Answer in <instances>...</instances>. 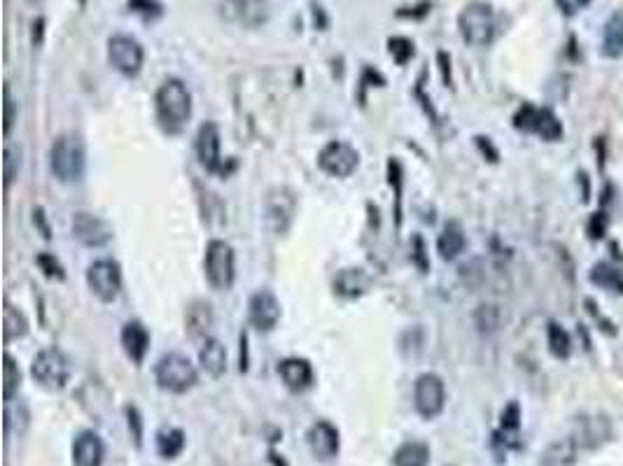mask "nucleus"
<instances>
[{"mask_svg": "<svg viewBox=\"0 0 623 466\" xmlns=\"http://www.w3.org/2000/svg\"><path fill=\"white\" fill-rule=\"evenodd\" d=\"M157 119L166 134H181L192 117V94L178 77H171L157 89Z\"/></svg>", "mask_w": 623, "mask_h": 466, "instance_id": "obj_1", "label": "nucleus"}, {"mask_svg": "<svg viewBox=\"0 0 623 466\" xmlns=\"http://www.w3.org/2000/svg\"><path fill=\"white\" fill-rule=\"evenodd\" d=\"M127 417H129V429H131V436H134L135 446L141 447L142 443V420H141V413L131 406V409H127Z\"/></svg>", "mask_w": 623, "mask_h": 466, "instance_id": "obj_37", "label": "nucleus"}, {"mask_svg": "<svg viewBox=\"0 0 623 466\" xmlns=\"http://www.w3.org/2000/svg\"><path fill=\"white\" fill-rule=\"evenodd\" d=\"M3 322H5V326H3V336H5V343H10V340H17V339H24L28 333V322L27 317L17 310V308L12 306V303H5V315H3Z\"/></svg>", "mask_w": 623, "mask_h": 466, "instance_id": "obj_29", "label": "nucleus"}, {"mask_svg": "<svg viewBox=\"0 0 623 466\" xmlns=\"http://www.w3.org/2000/svg\"><path fill=\"white\" fill-rule=\"evenodd\" d=\"M222 17L241 28H262L271 19V0H222Z\"/></svg>", "mask_w": 623, "mask_h": 466, "instance_id": "obj_7", "label": "nucleus"}, {"mask_svg": "<svg viewBox=\"0 0 623 466\" xmlns=\"http://www.w3.org/2000/svg\"><path fill=\"white\" fill-rule=\"evenodd\" d=\"M413 403H416V410L425 420L437 417L443 410V403H446V387H443L442 378L435 376V373L418 376L416 385H413Z\"/></svg>", "mask_w": 623, "mask_h": 466, "instance_id": "obj_11", "label": "nucleus"}, {"mask_svg": "<svg viewBox=\"0 0 623 466\" xmlns=\"http://www.w3.org/2000/svg\"><path fill=\"white\" fill-rule=\"evenodd\" d=\"M31 376L45 390H64L65 383L71 380V362L57 348H47L33 357Z\"/></svg>", "mask_w": 623, "mask_h": 466, "instance_id": "obj_6", "label": "nucleus"}, {"mask_svg": "<svg viewBox=\"0 0 623 466\" xmlns=\"http://www.w3.org/2000/svg\"><path fill=\"white\" fill-rule=\"evenodd\" d=\"M73 236L87 248H104L112 241V226L96 215L78 212L73 218Z\"/></svg>", "mask_w": 623, "mask_h": 466, "instance_id": "obj_13", "label": "nucleus"}, {"mask_svg": "<svg viewBox=\"0 0 623 466\" xmlns=\"http://www.w3.org/2000/svg\"><path fill=\"white\" fill-rule=\"evenodd\" d=\"M108 61L119 75L135 77L142 71L145 50L131 35H112L108 40Z\"/></svg>", "mask_w": 623, "mask_h": 466, "instance_id": "obj_8", "label": "nucleus"}, {"mask_svg": "<svg viewBox=\"0 0 623 466\" xmlns=\"http://www.w3.org/2000/svg\"><path fill=\"white\" fill-rule=\"evenodd\" d=\"M591 280L600 287L610 289V292H617V294L623 292V275L610 264H597L596 269L591 271Z\"/></svg>", "mask_w": 623, "mask_h": 466, "instance_id": "obj_30", "label": "nucleus"}, {"mask_svg": "<svg viewBox=\"0 0 623 466\" xmlns=\"http://www.w3.org/2000/svg\"><path fill=\"white\" fill-rule=\"evenodd\" d=\"M458 28L467 45L486 47L495 38V14L493 7L486 3H472L458 17Z\"/></svg>", "mask_w": 623, "mask_h": 466, "instance_id": "obj_4", "label": "nucleus"}, {"mask_svg": "<svg viewBox=\"0 0 623 466\" xmlns=\"http://www.w3.org/2000/svg\"><path fill=\"white\" fill-rule=\"evenodd\" d=\"M516 128L527 131V134L542 135L544 141H558L563 135V126H560L558 117L553 115L551 110L535 108V105H523L516 115Z\"/></svg>", "mask_w": 623, "mask_h": 466, "instance_id": "obj_12", "label": "nucleus"}, {"mask_svg": "<svg viewBox=\"0 0 623 466\" xmlns=\"http://www.w3.org/2000/svg\"><path fill=\"white\" fill-rule=\"evenodd\" d=\"M14 108H17V103H14L10 89H5V134H10L14 126Z\"/></svg>", "mask_w": 623, "mask_h": 466, "instance_id": "obj_39", "label": "nucleus"}, {"mask_svg": "<svg viewBox=\"0 0 623 466\" xmlns=\"http://www.w3.org/2000/svg\"><path fill=\"white\" fill-rule=\"evenodd\" d=\"M610 436V427L604 420H584L579 422V434L574 436V441L579 443V447H596Z\"/></svg>", "mask_w": 623, "mask_h": 466, "instance_id": "obj_27", "label": "nucleus"}, {"mask_svg": "<svg viewBox=\"0 0 623 466\" xmlns=\"http://www.w3.org/2000/svg\"><path fill=\"white\" fill-rule=\"evenodd\" d=\"M73 466H104V441L96 432H80L73 441Z\"/></svg>", "mask_w": 623, "mask_h": 466, "instance_id": "obj_17", "label": "nucleus"}, {"mask_svg": "<svg viewBox=\"0 0 623 466\" xmlns=\"http://www.w3.org/2000/svg\"><path fill=\"white\" fill-rule=\"evenodd\" d=\"M360 164V154L355 152V148H350L348 142L332 141L318 154V166L322 172H327L332 178H348L358 171Z\"/></svg>", "mask_w": 623, "mask_h": 466, "instance_id": "obj_10", "label": "nucleus"}, {"mask_svg": "<svg viewBox=\"0 0 623 466\" xmlns=\"http://www.w3.org/2000/svg\"><path fill=\"white\" fill-rule=\"evenodd\" d=\"M465 245H467V241H465L463 226H460L458 222L446 224L442 233H439V241H437L439 256H442L443 262H453L456 256L463 255Z\"/></svg>", "mask_w": 623, "mask_h": 466, "instance_id": "obj_20", "label": "nucleus"}, {"mask_svg": "<svg viewBox=\"0 0 623 466\" xmlns=\"http://www.w3.org/2000/svg\"><path fill=\"white\" fill-rule=\"evenodd\" d=\"M185 450V434L181 429H161L157 434V453L164 460H173Z\"/></svg>", "mask_w": 623, "mask_h": 466, "instance_id": "obj_28", "label": "nucleus"}, {"mask_svg": "<svg viewBox=\"0 0 623 466\" xmlns=\"http://www.w3.org/2000/svg\"><path fill=\"white\" fill-rule=\"evenodd\" d=\"M212 310L208 303L204 301H196L192 306L187 308V332L194 339H208V332L212 326Z\"/></svg>", "mask_w": 623, "mask_h": 466, "instance_id": "obj_23", "label": "nucleus"}, {"mask_svg": "<svg viewBox=\"0 0 623 466\" xmlns=\"http://www.w3.org/2000/svg\"><path fill=\"white\" fill-rule=\"evenodd\" d=\"M603 54L619 58L623 54V12H614L603 31Z\"/></svg>", "mask_w": 623, "mask_h": 466, "instance_id": "obj_24", "label": "nucleus"}, {"mask_svg": "<svg viewBox=\"0 0 623 466\" xmlns=\"http://www.w3.org/2000/svg\"><path fill=\"white\" fill-rule=\"evenodd\" d=\"M87 282L96 299L110 303L119 296V289H122V269L112 259H98L87 271Z\"/></svg>", "mask_w": 623, "mask_h": 466, "instance_id": "obj_9", "label": "nucleus"}, {"mask_svg": "<svg viewBox=\"0 0 623 466\" xmlns=\"http://www.w3.org/2000/svg\"><path fill=\"white\" fill-rule=\"evenodd\" d=\"M122 345L127 357H129L135 366L142 364V359H145V355H148L150 350V332L142 326V322L134 319V322H127V325H124Z\"/></svg>", "mask_w": 623, "mask_h": 466, "instance_id": "obj_19", "label": "nucleus"}, {"mask_svg": "<svg viewBox=\"0 0 623 466\" xmlns=\"http://www.w3.org/2000/svg\"><path fill=\"white\" fill-rule=\"evenodd\" d=\"M278 373L288 390L304 392L313 385V366L302 357H288L278 364Z\"/></svg>", "mask_w": 623, "mask_h": 466, "instance_id": "obj_18", "label": "nucleus"}, {"mask_svg": "<svg viewBox=\"0 0 623 466\" xmlns=\"http://www.w3.org/2000/svg\"><path fill=\"white\" fill-rule=\"evenodd\" d=\"M366 282L369 280H366V275L362 273L360 269H346L336 275L335 289H336V294L353 299V296H360L362 292H365Z\"/></svg>", "mask_w": 623, "mask_h": 466, "instance_id": "obj_26", "label": "nucleus"}, {"mask_svg": "<svg viewBox=\"0 0 623 466\" xmlns=\"http://www.w3.org/2000/svg\"><path fill=\"white\" fill-rule=\"evenodd\" d=\"M549 350H551L553 357H570V336H567L565 329L560 325H556V322L549 325Z\"/></svg>", "mask_w": 623, "mask_h": 466, "instance_id": "obj_32", "label": "nucleus"}, {"mask_svg": "<svg viewBox=\"0 0 623 466\" xmlns=\"http://www.w3.org/2000/svg\"><path fill=\"white\" fill-rule=\"evenodd\" d=\"M82 3H84V0H82Z\"/></svg>", "mask_w": 623, "mask_h": 466, "instance_id": "obj_41", "label": "nucleus"}, {"mask_svg": "<svg viewBox=\"0 0 623 466\" xmlns=\"http://www.w3.org/2000/svg\"><path fill=\"white\" fill-rule=\"evenodd\" d=\"M388 51L395 58V64L406 65L413 58V54H416V47H413V42L409 38H390L388 40Z\"/></svg>", "mask_w": 623, "mask_h": 466, "instance_id": "obj_33", "label": "nucleus"}, {"mask_svg": "<svg viewBox=\"0 0 623 466\" xmlns=\"http://www.w3.org/2000/svg\"><path fill=\"white\" fill-rule=\"evenodd\" d=\"M50 168L52 175L64 182V185H73L80 182L87 168V152L78 135H61L52 142L50 149Z\"/></svg>", "mask_w": 623, "mask_h": 466, "instance_id": "obj_2", "label": "nucleus"}, {"mask_svg": "<svg viewBox=\"0 0 623 466\" xmlns=\"http://www.w3.org/2000/svg\"><path fill=\"white\" fill-rule=\"evenodd\" d=\"M196 154H199L201 166L206 168L211 172H219V175H227V168L222 164V157H219V128L218 124L206 122L199 128V135H196Z\"/></svg>", "mask_w": 623, "mask_h": 466, "instance_id": "obj_15", "label": "nucleus"}, {"mask_svg": "<svg viewBox=\"0 0 623 466\" xmlns=\"http://www.w3.org/2000/svg\"><path fill=\"white\" fill-rule=\"evenodd\" d=\"M204 269H206V278L212 289L218 292L232 289L236 280V256H234L232 245L225 241H211L206 248Z\"/></svg>", "mask_w": 623, "mask_h": 466, "instance_id": "obj_5", "label": "nucleus"}, {"mask_svg": "<svg viewBox=\"0 0 623 466\" xmlns=\"http://www.w3.org/2000/svg\"><path fill=\"white\" fill-rule=\"evenodd\" d=\"M21 168V149L14 145L5 148V159H3V171H5V185L10 187L14 182V178L19 175Z\"/></svg>", "mask_w": 623, "mask_h": 466, "instance_id": "obj_35", "label": "nucleus"}, {"mask_svg": "<svg viewBox=\"0 0 623 466\" xmlns=\"http://www.w3.org/2000/svg\"><path fill=\"white\" fill-rule=\"evenodd\" d=\"M309 447L318 460H335L341 447L339 432H336L335 424H329V422L325 420L315 422L313 427L309 429Z\"/></svg>", "mask_w": 623, "mask_h": 466, "instance_id": "obj_16", "label": "nucleus"}, {"mask_svg": "<svg viewBox=\"0 0 623 466\" xmlns=\"http://www.w3.org/2000/svg\"><path fill=\"white\" fill-rule=\"evenodd\" d=\"M38 266L42 269V273L47 275V278H57V280H64V269H61V264L54 259L52 255H38Z\"/></svg>", "mask_w": 623, "mask_h": 466, "instance_id": "obj_36", "label": "nucleus"}, {"mask_svg": "<svg viewBox=\"0 0 623 466\" xmlns=\"http://www.w3.org/2000/svg\"><path fill=\"white\" fill-rule=\"evenodd\" d=\"M579 443L574 441V436L570 439H560V441L551 443L542 455L540 466H572L577 462Z\"/></svg>", "mask_w": 623, "mask_h": 466, "instance_id": "obj_22", "label": "nucleus"}, {"mask_svg": "<svg viewBox=\"0 0 623 466\" xmlns=\"http://www.w3.org/2000/svg\"><path fill=\"white\" fill-rule=\"evenodd\" d=\"M127 5H129L131 12L142 17L145 21H155L164 14V5H161L159 0H129Z\"/></svg>", "mask_w": 623, "mask_h": 466, "instance_id": "obj_34", "label": "nucleus"}, {"mask_svg": "<svg viewBox=\"0 0 623 466\" xmlns=\"http://www.w3.org/2000/svg\"><path fill=\"white\" fill-rule=\"evenodd\" d=\"M558 3V7L563 10V14H567V17H574L577 12H581L591 0H556Z\"/></svg>", "mask_w": 623, "mask_h": 466, "instance_id": "obj_38", "label": "nucleus"}, {"mask_svg": "<svg viewBox=\"0 0 623 466\" xmlns=\"http://www.w3.org/2000/svg\"><path fill=\"white\" fill-rule=\"evenodd\" d=\"M201 369L206 371L208 376L219 378L227 371V350L225 345L218 339H206L199 350Z\"/></svg>", "mask_w": 623, "mask_h": 466, "instance_id": "obj_21", "label": "nucleus"}, {"mask_svg": "<svg viewBox=\"0 0 623 466\" xmlns=\"http://www.w3.org/2000/svg\"><path fill=\"white\" fill-rule=\"evenodd\" d=\"M19 385H21L19 366H17V362H14L10 355H5V364H3V396H5V401H12L14 392L19 390Z\"/></svg>", "mask_w": 623, "mask_h": 466, "instance_id": "obj_31", "label": "nucleus"}, {"mask_svg": "<svg viewBox=\"0 0 623 466\" xmlns=\"http://www.w3.org/2000/svg\"><path fill=\"white\" fill-rule=\"evenodd\" d=\"M248 317H250V325L258 332H271V329H276L278 319H281V303L269 289H259L250 296Z\"/></svg>", "mask_w": 623, "mask_h": 466, "instance_id": "obj_14", "label": "nucleus"}, {"mask_svg": "<svg viewBox=\"0 0 623 466\" xmlns=\"http://www.w3.org/2000/svg\"><path fill=\"white\" fill-rule=\"evenodd\" d=\"M430 464V447L420 441H409L397 447L392 457V466H427Z\"/></svg>", "mask_w": 623, "mask_h": 466, "instance_id": "obj_25", "label": "nucleus"}, {"mask_svg": "<svg viewBox=\"0 0 623 466\" xmlns=\"http://www.w3.org/2000/svg\"><path fill=\"white\" fill-rule=\"evenodd\" d=\"M502 424H504V429L519 427V406H516V403H511V406L504 410V416H502Z\"/></svg>", "mask_w": 623, "mask_h": 466, "instance_id": "obj_40", "label": "nucleus"}, {"mask_svg": "<svg viewBox=\"0 0 623 466\" xmlns=\"http://www.w3.org/2000/svg\"><path fill=\"white\" fill-rule=\"evenodd\" d=\"M155 378L157 385H159L164 392L185 394V392L192 390L194 385H196V380H199V371H196V366H194L185 355L171 352V355H164V357L157 362Z\"/></svg>", "mask_w": 623, "mask_h": 466, "instance_id": "obj_3", "label": "nucleus"}]
</instances>
